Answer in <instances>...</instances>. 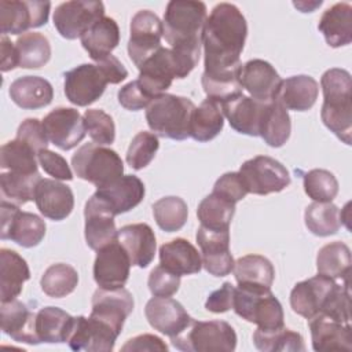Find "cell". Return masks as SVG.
Wrapping results in <instances>:
<instances>
[{
    "mask_svg": "<svg viewBox=\"0 0 352 352\" xmlns=\"http://www.w3.org/2000/svg\"><path fill=\"white\" fill-rule=\"evenodd\" d=\"M235 286L231 282H224L220 289L212 292L206 298L205 308L213 314H223L232 309Z\"/></svg>",
    "mask_w": 352,
    "mask_h": 352,
    "instance_id": "94428289",
    "label": "cell"
},
{
    "mask_svg": "<svg viewBox=\"0 0 352 352\" xmlns=\"http://www.w3.org/2000/svg\"><path fill=\"white\" fill-rule=\"evenodd\" d=\"M1 330L16 342L40 344L36 333V314L19 300L1 302Z\"/></svg>",
    "mask_w": 352,
    "mask_h": 352,
    "instance_id": "4316f807",
    "label": "cell"
},
{
    "mask_svg": "<svg viewBox=\"0 0 352 352\" xmlns=\"http://www.w3.org/2000/svg\"><path fill=\"white\" fill-rule=\"evenodd\" d=\"M114 213L110 206L95 192L85 204V241L92 250L109 245L117 239V228L114 221Z\"/></svg>",
    "mask_w": 352,
    "mask_h": 352,
    "instance_id": "ac0fdd59",
    "label": "cell"
},
{
    "mask_svg": "<svg viewBox=\"0 0 352 352\" xmlns=\"http://www.w3.org/2000/svg\"><path fill=\"white\" fill-rule=\"evenodd\" d=\"M197 242L201 248L202 267L213 276H226L234 270V257L230 252V230H212L199 226Z\"/></svg>",
    "mask_w": 352,
    "mask_h": 352,
    "instance_id": "5bb4252c",
    "label": "cell"
},
{
    "mask_svg": "<svg viewBox=\"0 0 352 352\" xmlns=\"http://www.w3.org/2000/svg\"><path fill=\"white\" fill-rule=\"evenodd\" d=\"M129 30L128 55L135 66L139 67L162 47L164 26L157 14L150 10H140L132 16Z\"/></svg>",
    "mask_w": 352,
    "mask_h": 352,
    "instance_id": "7c38bea8",
    "label": "cell"
},
{
    "mask_svg": "<svg viewBox=\"0 0 352 352\" xmlns=\"http://www.w3.org/2000/svg\"><path fill=\"white\" fill-rule=\"evenodd\" d=\"M234 276L239 286L271 289L275 270L272 263L260 254H246L234 264Z\"/></svg>",
    "mask_w": 352,
    "mask_h": 352,
    "instance_id": "8d00e7d4",
    "label": "cell"
},
{
    "mask_svg": "<svg viewBox=\"0 0 352 352\" xmlns=\"http://www.w3.org/2000/svg\"><path fill=\"white\" fill-rule=\"evenodd\" d=\"M0 51H1V72H10L18 67V54L15 48V43H12L7 36H1L0 38Z\"/></svg>",
    "mask_w": 352,
    "mask_h": 352,
    "instance_id": "be15d7a7",
    "label": "cell"
},
{
    "mask_svg": "<svg viewBox=\"0 0 352 352\" xmlns=\"http://www.w3.org/2000/svg\"><path fill=\"white\" fill-rule=\"evenodd\" d=\"M318 94L319 84L316 80L307 74H298L282 80L275 100L286 110L307 111L315 104Z\"/></svg>",
    "mask_w": 352,
    "mask_h": 352,
    "instance_id": "f546056e",
    "label": "cell"
},
{
    "mask_svg": "<svg viewBox=\"0 0 352 352\" xmlns=\"http://www.w3.org/2000/svg\"><path fill=\"white\" fill-rule=\"evenodd\" d=\"M138 82L143 92L153 100L165 94L176 78V69L170 48L161 47L139 67Z\"/></svg>",
    "mask_w": 352,
    "mask_h": 352,
    "instance_id": "44dd1931",
    "label": "cell"
},
{
    "mask_svg": "<svg viewBox=\"0 0 352 352\" xmlns=\"http://www.w3.org/2000/svg\"><path fill=\"white\" fill-rule=\"evenodd\" d=\"M302 182L305 194L315 202H331L338 194V182L330 170L311 169Z\"/></svg>",
    "mask_w": 352,
    "mask_h": 352,
    "instance_id": "f907efd6",
    "label": "cell"
},
{
    "mask_svg": "<svg viewBox=\"0 0 352 352\" xmlns=\"http://www.w3.org/2000/svg\"><path fill=\"white\" fill-rule=\"evenodd\" d=\"M224 126V116L219 102L206 98L194 109L190 121V138L197 142L214 139Z\"/></svg>",
    "mask_w": 352,
    "mask_h": 352,
    "instance_id": "f35d334b",
    "label": "cell"
},
{
    "mask_svg": "<svg viewBox=\"0 0 352 352\" xmlns=\"http://www.w3.org/2000/svg\"><path fill=\"white\" fill-rule=\"evenodd\" d=\"M11 100L25 110L48 106L54 98L51 82L38 76H22L14 80L8 89Z\"/></svg>",
    "mask_w": 352,
    "mask_h": 352,
    "instance_id": "1f68e13d",
    "label": "cell"
},
{
    "mask_svg": "<svg viewBox=\"0 0 352 352\" xmlns=\"http://www.w3.org/2000/svg\"><path fill=\"white\" fill-rule=\"evenodd\" d=\"M117 241L128 253L132 265L146 268L154 260L157 242L148 224L136 223L121 227L117 231Z\"/></svg>",
    "mask_w": 352,
    "mask_h": 352,
    "instance_id": "484cf974",
    "label": "cell"
},
{
    "mask_svg": "<svg viewBox=\"0 0 352 352\" xmlns=\"http://www.w3.org/2000/svg\"><path fill=\"white\" fill-rule=\"evenodd\" d=\"M77 283L78 274L76 268L65 263L50 265L40 280L41 290L52 298L66 297L77 287Z\"/></svg>",
    "mask_w": 352,
    "mask_h": 352,
    "instance_id": "c3c4849f",
    "label": "cell"
},
{
    "mask_svg": "<svg viewBox=\"0 0 352 352\" xmlns=\"http://www.w3.org/2000/svg\"><path fill=\"white\" fill-rule=\"evenodd\" d=\"M133 311V297L125 287L102 289L92 296L91 316L107 323L121 334L125 319Z\"/></svg>",
    "mask_w": 352,
    "mask_h": 352,
    "instance_id": "d6986e66",
    "label": "cell"
},
{
    "mask_svg": "<svg viewBox=\"0 0 352 352\" xmlns=\"http://www.w3.org/2000/svg\"><path fill=\"white\" fill-rule=\"evenodd\" d=\"M248 36V23L239 8L231 3L216 4L202 29L205 72L241 66Z\"/></svg>",
    "mask_w": 352,
    "mask_h": 352,
    "instance_id": "6da1fadb",
    "label": "cell"
},
{
    "mask_svg": "<svg viewBox=\"0 0 352 352\" xmlns=\"http://www.w3.org/2000/svg\"><path fill=\"white\" fill-rule=\"evenodd\" d=\"M232 309L246 322L258 329L272 330L285 326L283 308L271 289L238 286L234 293Z\"/></svg>",
    "mask_w": 352,
    "mask_h": 352,
    "instance_id": "52a82bcc",
    "label": "cell"
},
{
    "mask_svg": "<svg viewBox=\"0 0 352 352\" xmlns=\"http://www.w3.org/2000/svg\"><path fill=\"white\" fill-rule=\"evenodd\" d=\"M76 175L92 183L96 188H103L124 176V162L113 148L96 144H82L72 157Z\"/></svg>",
    "mask_w": 352,
    "mask_h": 352,
    "instance_id": "277c9868",
    "label": "cell"
},
{
    "mask_svg": "<svg viewBox=\"0 0 352 352\" xmlns=\"http://www.w3.org/2000/svg\"><path fill=\"white\" fill-rule=\"evenodd\" d=\"M94 263V279L102 289L124 287L129 278L131 258L116 239L96 250Z\"/></svg>",
    "mask_w": 352,
    "mask_h": 352,
    "instance_id": "9a60e30c",
    "label": "cell"
},
{
    "mask_svg": "<svg viewBox=\"0 0 352 352\" xmlns=\"http://www.w3.org/2000/svg\"><path fill=\"white\" fill-rule=\"evenodd\" d=\"M351 264V250L341 241L324 245L316 256L318 274L331 279H349Z\"/></svg>",
    "mask_w": 352,
    "mask_h": 352,
    "instance_id": "60d3db41",
    "label": "cell"
},
{
    "mask_svg": "<svg viewBox=\"0 0 352 352\" xmlns=\"http://www.w3.org/2000/svg\"><path fill=\"white\" fill-rule=\"evenodd\" d=\"M318 29L333 48L351 44L352 7L348 3H336L322 14Z\"/></svg>",
    "mask_w": 352,
    "mask_h": 352,
    "instance_id": "836d02e7",
    "label": "cell"
},
{
    "mask_svg": "<svg viewBox=\"0 0 352 352\" xmlns=\"http://www.w3.org/2000/svg\"><path fill=\"white\" fill-rule=\"evenodd\" d=\"M304 221L316 236L334 235L341 227V212L331 202H314L305 208Z\"/></svg>",
    "mask_w": 352,
    "mask_h": 352,
    "instance_id": "bcb514c9",
    "label": "cell"
},
{
    "mask_svg": "<svg viewBox=\"0 0 352 352\" xmlns=\"http://www.w3.org/2000/svg\"><path fill=\"white\" fill-rule=\"evenodd\" d=\"M292 122L287 110L276 100L267 102L263 109L258 136L271 146L282 147L290 138Z\"/></svg>",
    "mask_w": 352,
    "mask_h": 352,
    "instance_id": "74e56055",
    "label": "cell"
},
{
    "mask_svg": "<svg viewBox=\"0 0 352 352\" xmlns=\"http://www.w3.org/2000/svg\"><path fill=\"white\" fill-rule=\"evenodd\" d=\"M30 270L25 258L15 250L0 249V301L7 302L15 300L29 280Z\"/></svg>",
    "mask_w": 352,
    "mask_h": 352,
    "instance_id": "d6a6232c",
    "label": "cell"
},
{
    "mask_svg": "<svg viewBox=\"0 0 352 352\" xmlns=\"http://www.w3.org/2000/svg\"><path fill=\"white\" fill-rule=\"evenodd\" d=\"M50 1L1 0L0 1V29L6 34H23L30 28H40L50 16Z\"/></svg>",
    "mask_w": 352,
    "mask_h": 352,
    "instance_id": "4fadbf2b",
    "label": "cell"
},
{
    "mask_svg": "<svg viewBox=\"0 0 352 352\" xmlns=\"http://www.w3.org/2000/svg\"><path fill=\"white\" fill-rule=\"evenodd\" d=\"M253 344L264 352H304V338L300 333L279 327L272 330L258 329L253 333Z\"/></svg>",
    "mask_w": 352,
    "mask_h": 352,
    "instance_id": "7bdbcfd3",
    "label": "cell"
},
{
    "mask_svg": "<svg viewBox=\"0 0 352 352\" xmlns=\"http://www.w3.org/2000/svg\"><path fill=\"white\" fill-rule=\"evenodd\" d=\"M37 161L41 165V168L44 169L45 173H48L50 176H52L55 180H72L73 179V173L66 162V160L45 148L37 153Z\"/></svg>",
    "mask_w": 352,
    "mask_h": 352,
    "instance_id": "680465c9",
    "label": "cell"
},
{
    "mask_svg": "<svg viewBox=\"0 0 352 352\" xmlns=\"http://www.w3.org/2000/svg\"><path fill=\"white\" fill-rule=\"evenodd\" d=\"M212 192L231 201L232 204L239 202L249 194L239 172H227L220 176L216 180Z\"/></svg>",
    "mask_w": 352,
    "mask_h": 352,
    "instance_id": "9f6ffc18",
    "label": "cell"
},
{
    "mask_svg": "<svg viewBox=\"0 0 352 352\" xmlns=\"http://www.w3.org/2000/svg\"><path fill=\"white\" fill-rule=\"evenodd\" d=\"M312 348L322 351H352V327L323 314L308 319Z\"/></svg>",
    "mask_w": 352,
    "mask_h": 352,
    "instance_id": "cb8c5ba5",
    "label": "cell"
},
{
    "mask_svg": "<svg viewBox=\"0 0 352 352\" xmlns=\"http://www.w3.org/2000/svg\"><path fill=\"white\" fill-rule=\"evenodd\" d=\"M81 44L95 62L111 55V51L120 43V28L110 16L96 21L81 37Z\"/></svg>",
    "mask_w": 352,
    "mask_h": 352,
    "instance_id": "e575fe53",
    "label": "cell"
},
{
    "mask_svg": "<svg viewBox=\"0 0 352 352\" xmlns=\"http://www.w3.org/2000/svg\"><path fill=\"white\" fill-rule=\"evenodd\" d=\"M239 82L250 98L267 103L275 100L282 78L270 62L250 59L241 66Z\"/></svg>",
    "mask_w": 352,
    "mask_h": 352,
    "instance_id": "ffe728a7",
    "label": "cell"
},
{
    "mask_svg": "<svg viewBox=\"0 0 352 352\" xmlns=\"http://www.w3.org/2000/svg\"><path fill=\"white\" fill-rule=\"evenodd\" d=\"M153 214L155 223L162 231H179L187 221L188 208L180 197H164L153 204Z\"/></svg>",
    "mask_w": 352,
    "mask_h": 352,
    "instance_id": "681fc988",
    "label": "cell"
},
{
    "mask_svg": "<svg viewBox=\"0 0 352 352\" xmlns=\"http://www.w3.org/2000/svg\"><path fill=\"white\" fill-rule=\"evenodd\" d=\"M121 351L129 352H142V351H161L166 352L168 345L154 334H140L133 338H129L122 346Z\"/></svg>",
    "mask_w": 352,
    "mask_h": 352,
    "instance_id": "6125c7cd",
    "label": "cell"
},
{
    "mask_svg": "<svg viewBox=\"0 0 352 352\" xmlns=\"http://www.w3.org/2000/svg\"><path fill=\"white\" fill-rule=\"evenodd\" d=\"M37 153L23 140L14 139L4 143L0 148V168L1 172L14 173H36Z\"/></svg>",
    "mask_w": 352,
    "mask_h": 352,
    "instance_id": "f6af8a7d",
    "label": "cell"
},
{
    "mask_svg": "<svg viewBox=\"0 0 352 352\" xmlns=\"http://www.w3.org/2000/svg\"><path fill=\"white\" fill-rule=\"evenodd\" d=\"M206 6L194 0H172L166 4L164 14V36L170 47L202 41Z\"/></svg>",
    "mask_w": 352,
    "mask_h": 352,
    "instance_id": "5b68a950",
    "label": "cell"
},
{
    "mask_svg": "<svg viewBox=\"0 0 352 352\" xmlns=\"http://www.w3.org/2000/svg\"><path fill=\"white\" fill-rule=\"evenodd\" d=\"M336 285V279L327 278L320 274L296 283L290 292L292 309L297 315L305 319H311L322 311L327 297L330 296Z\"/></svg>",
    "mask_w": 352,
    "mask_h": 352,
    "instance_id": "7402d4cb",
    "label": "cell"
},
{
    "mask_svg": "<svg viewBox=\"0 0 352 352\" xmlns=\"http://www.w3.org/2000/svg\"><path fill=\"white\" fill-rule=\"evenodd\" d=\"M43 177L36 173H14L3 170L0 173V190L1 199L15 205H23L29 201H34V192L38 182Z\"/></svg>",
    "mask_w": 352,
    "mask_h": 352,
    "instance_id": "ee69618b",
    "label": "cell"
},
{
    "mask_svg": "<svg viewBox=\"0 0 352 352\" xmlns=\"http://www.w3.org/2000/svg\"><path fill=\"white\" fill-rule=\"evenodd\" d=\"M320 87L323 91V104L320 118L345 144L352 140V80L349 72L331 67L322 74Z\"/></svg>",
    "mask_w": 352,
    "mask_h": 352,
    "instance_id": "7a4b0ae2",
    "label": "cell"
},
{
    "mask_svg": "<svg viewBox=\"0 0 352 352\" xmlns=\"http://www.w3.org/2000/svg\"><path fill=\"white\" fill-rule=\"evenodd\" d=\"M144 192L143 182L135 175H124L114 183L96 190V194L110 206L116 216L138 206L143 201Z\"/></svg>",
    "mask_w": 352,
    "mask_h": 352,
    "instance_id": "f1b7e54d",
    "label": "cell"
},
{
    "mask_svg": "<svg viewBox=\"0 0 352 352\" xmlns=\"http://www.w3.org/2000/svg\"><path fill=\"white\" fill-rule=\"evenodd\" d=\"M144 315L151 327L170 337L180 334L192 320L184 307L170 297H153L147 301Z\"/></svg>",
    "mask_w": 352,
    "mask_h": 352,
    "instance_id": "603a6c76",
    "label": "cell"
},
{
    "mask_svg": "<svg viewBox=\"0 0 352 352\" xmlns=\"http://www.w3.org/2000/svg\"><path fill=\"white\" fill-rule=\"evenodd\" d=\"M110 78L100 63H82L65 73V95L76 106L85 107L104 92Z\"/></svg>",
    "mask_w": 352,
    "mask_h": 352,
    "instance_id": "9c48e42d",
    "label": "cell"
},
{
    "mask_svg": "<svg viewBox=\"0 0 352 352\" xmlns=\"http://www.w3.org/2000/svg\"><path fill=\"white\" fill-rule=\"evenodd\" d=\"M118 102L124 109L131 111H138V110L146 109L150 104L151 99L143 92L138 80H133L120 88Z\"/></svg>",
    "mask_w": 352,
    "mask_h": 352,
    "instance_id": "91938a15",
    "label": "cell"
},
{
    "mask_svg": "<svg viewBox=\"0 0 352 352\" xmlns=\"http://www.w3.org/2000/svg\"><path fill=\"white\" fill-rule=\"evenodd\" d=\"M264 104L243 94L220 103L223 116L228 120L231 128L248 136H258Z\"/></svg>",
    "mask_w": 352,
    "mask_h": 352,
    "instance_id": "83f0119b",
    "label": "cell"
},
{
    "mask_svg": "<svg viewBox=\"0 0 352 352\" xmlns=\"http://www.w3.org/2000/svg\"><path fill=\"white\" fill-rule=\"evenodd\" d=\"M148 289L155 297H170L173 296L180 286V276L170 272L161 264L154 267L148 275L147 280Z\"/></svg>",
    "mask_w": 352,
    "mask_h": 352,
    "instance_id": "11a10c76",
    "label": "cell"
},
{
    "mask_svg": "<svg viewBox=\"0 0 352 352\" xmlns=\"http://www.w3.org/2000/svg\"><path fill=\"white\" fill-rule=\"evenodd\" d=\"M195 104L184 96L162 94L146 107L148 128L157 135L173 140L190 138V121Z\"/></svg>",
    "mask_w": 352,
    "mask_h": 352,
    "instance_id": "3957f363",
    "label": "cell"
},
{
    "mask_svg": "<svg viewBox=\"0 0 352 352\" xmlns=\"http://www.w3.org/2000/svg\"><path fill=\"white\" fill-rule=\"evenodd\" d=\"M120 336L111 326L94 316H74V324L67 344L73 351L87 352H110L114 349Z\"/></svg>",
    "mask_w": 352,
    "mask_h": 352,
    "instance_id": "e0dca14e",
    "label": "cell"
},
{
    "mask_svg": "<svg viewBox=\"0 0 352 352\" xmlns=\"http://www.w3.org/2000/svg\"><path fill=\"white\" fill-rule=\"evenodd\" d=\"M74 324V316L58 307H44L36 314V333L41 342H67Z\"/></svg>",
    "mask_w": 352,
    "mask_h": 352,
    "instance_id": "d590c367",
    "label": "cell"
},
{
    "mask_svg": "<svg viewBox=\"0 0 352 352\" xmlns=\"http://www.w3.org/2000/svg\"><path fill=\"white\" fill-rule=\"evenodd\" d=\"M235 213V204L213 192L205 197L197 209L201 226L212 230H230Z\"/></svg>",
    "mask_w": 352,
    "mask_h": 352,
    "instance_id": "7dc6e473",
    "label": "cell"
},
{
    "mask_svg": "<svg viewBox=\"0 0 352 352\" xmlns=\"http://www.w3.org/2000/svg\"><path fill=\"white\" fill-rule=\"evenodd\" d=\"M84 124L94 143L100 146L111 144L116 139V125L107 113L100 109H88L84 113Z\"/></svg>",
    "mask_w": 352,
    "mask_h": 352,
    "instance_id": "f5cc1de1",
    "label": "cell"
},
{
    "mask_svg": "<svg viewBox=\"0 0 352 352\" xmlns=\"http://www.w3.org/2000/svg\"><path fill=\"white\" fill-rule=\"evenodd\" d=\"M160 148L158 136L153 132L142 131L135 135V138L131 140V144L126 151V164L135 169L140 170L146 168L155 157L157 151Z\"/></svg>",
    "mask_w": 352,
    "mask_h": 352,
    "instance_id": "816d5d0a",
    "label": "cell"
},
{
    "mask_svg": "<svg viewBox=\"0 0 352 352\" xmlns=\"http://www.w3.org/2000/svg\"><path fill=\"white\" fill-rule=\"evenodd\" d=\"M34 202L44 217L60 221L72 213L74 195L69 186L58 180L41 179L36 187Z\"/></svg>",
    "mask_w": 352,
    "mask_h": 352,
    "instance_id": "d4e9b609",
    "label": "cell"
},
{
    "mask_svg": "<svg viewBox=\"0 0 352 352\" xmlns=\"http://www.w3.org/2000/svg\"><path fill=\"white\" fill-rule=\"evenodd\" d=\"M16 139L28 143L36 153L48 148V138L43 126V121L37 118H26L16 131Z\"/></svg>",
    "mask_w": 352,
    "mask_h": 352,
    "instance_id": "6f0895ef",
    "label": "cell"
},
{
    "mask_svg": "<svg viewBox=\"0 0 352 352\" xmlns=\"http://www.w3.org/2000/svg\"><path fill=\"white\" fill-rule=\"evenodd\" d=\"M294 7L300 8L301 12H312L316 7H320L322 6V1H312V3H307V1H294L293 3Z\"/></svg>",
    "mask_w": 352,
    "mask_h": 352,
    "instance_id": "e7e4bbea",
    "label": "cell"
},
{
    "mask_svg": "<svg viewBox=\"0 0 352 352\" xmlns=\"http://www.w3.org/2000/svg\"><path fill=\"white\" fill-rule=\"evenodd\" d=\"M176 349L186 352H231L236 348V333L224 320H191L177 336L170 337Z\"/></svg>",
    "mask_w": 352,
    "mask_h": 352,
    "instance_id": "8992f818",
    "label": "cell"
},
{
    "mask_svg": "<svg viewBox=\"0 0 352 352\" xmlns=\"http://www.w3.org/2000/svg\"><path fill=\"white\" fill-rule=\"evenodd\" d=\"M48 140L60 150H72L87 133L84 117L73 107H56L43 118Z\"/></svg>",
    "mask_w": 352,
    "mask_h": 352,
    "instance_id": "2e32d148",
    "label": "cell"
},
{
    "mask_svg": "<svg viewBox=\"0 0 352 352\" xmlns=\"http://www.w3.org/2000/svg\"><path fill=\"white\" fill-rule=\"evenodd\" d=\"M160 264L170 272L183 276L198 274L202 268V258L191 242L184 238H176L161 245Z\"/></svg>",
    "mask_w": 352,
    "mask_h": 352,
    "instance_id": "4dcf8cb0",
    "label": "cell"
},
{
    "mask_svg": "<svg viewBox=\"0 0 352 352\" xmlns=\"http://www.w3.org/2000/svg\"><path fill=\"white\" fill-rule=\"evenodd\" d=\"M239 175L248 192L256 195L279 192L290 184L286 166L268 155H257L245 161L239 168Z\"/></svg>",
    "mask_w": 352,
    "mask_h": 352,
    "instance_id": "ba28073f",
    "label": "cell"
},
{
    "mask_svg": "<svg viewBox=\"0 0 352 352\" xmlns=\"http://www.w3.org/2000/svg\"><path fill=\"white\" fill-rule=\"evenodd\" d=\"M351 293H349V279H345L342 285H336L327 297L322 311L323 314L341 323H349L351 320Z\"/></svg>",
    "mask_w": 352,
    "mask_h": 352,
    "instance_id": "db71d44e",
    "label": "cell"
},
{
    "mask_svg": "<svg viewBox=\"0 0 352 352\" xmlns=\"http://www.w3.org/2000/svg\"><path fill=\"white\" fill-rule=\"evenodd\" d=\"M241 66L234 69L213 70V72L204 70L201 77V84L206 96L219 103H223L241 95L242 94V85L239 82Z\"/></svg>",
    "mask_w": 352,
    "mask_h": 352,
    "instance_id": "ab89813d",
    "label": "cell"
},
{
    "mask_svg": "<svg viewBox=\"0 0 352 352\" xmlns=\"http://www.w3.org/2000/svg\"><path fill=\"white\" fill-rule=\"evenodd\" d=\"M104 16L102 1L72 0L60 3L54 11V26L67 40L80 38L96 21Z\"/></svg>",
    "mask_w": 352,
    "mask_h": 352,
    "instance_id": "8fae6325",
    "label": "cell"
},
{
    "mask_svg": "<svg viewBox=\"0 0 352 352\" xmlns=\"http://www.w3.org/2000/svg\"><path fill=\"white\" fill-rule=\"evenodd\" d=\"M18 54V67L38 69L48 63L51 45L48 38L37 32H26L15 41Z\"/></svg>",
    "mask_w": 352,
    "mask_h": 352,
    "instance_id": "b9f144b4",
    "label": "cell"
},
{
    "mask_svg": "<svg viewBox=\"0 0 352 352\" xmlns=\"http://www.w3.org/2000/svg\"><path fill=\"white\" fill-rule=\"evenodd\" d=\"M1 239H10L22 248L37 246L45 235L44 220L30 212L19 210V206L1 199Z\"/></svg>",
    "mask_w": 352,
    "mask_h": 352,
    "instance_id": "30bf717a",
    "label": "cell"
}]
</instances>
